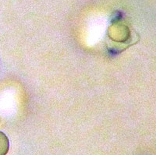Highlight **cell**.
Instances as JSON below:
<instances>
[{"mask_svg":"<svg viewBox=\"0 0 156 155\" xmlns=\"http://www.w3.org/2000/svg\"><path fill=\"white\" fill-rule=\"evenodd\" d=\"M9 143L7 136L0 132V155H6L9 151Z\"/></svg>","mask_w":156,"mask_h":155,"instance_id":"cell-1","label":"cell"}]
</instances>
